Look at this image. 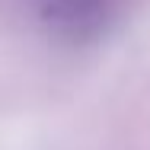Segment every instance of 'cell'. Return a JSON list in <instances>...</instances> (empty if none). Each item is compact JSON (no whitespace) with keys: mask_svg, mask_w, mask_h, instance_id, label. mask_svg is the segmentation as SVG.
I'll use <instances>...</instances> for the list:
<instances>
[{"mask_svg":"<svg viewBox=\"0 0 150 150\" xmlns=\"http://www.w3.org/2000/svg\"><path fill=\"white\" fill-rule=\"evenodd\" d=\"M112 16V0H48V19L67 35L99 32Z\"/></svg>","mask_w":150,"mask_h":150,"instance_id":"cell-1","label":"cell"}]
</instances>
